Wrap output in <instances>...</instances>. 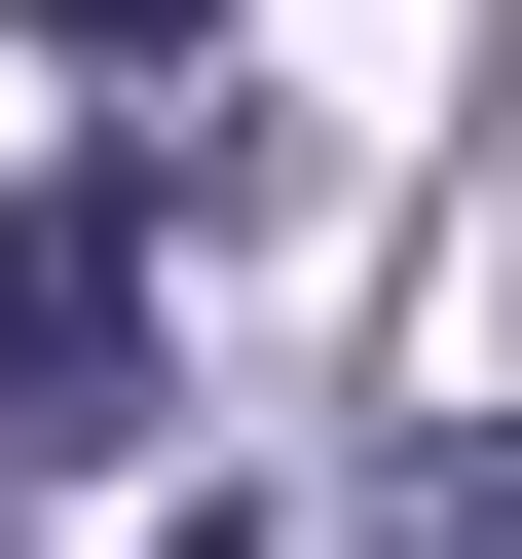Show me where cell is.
<instances>
[{
	"mask_svg": "<svg viewBox=\"0 0 522 559\" xmlns=\"http://www.w3.org/2000/svg\"><path fill=\"white\" fill-rule=\"evenodd\" d=\"M0 448H150V150L0 187Z\"/></svg>",
	"mask_w": 522,
	"mask_h": 559,
	"instance_id": "1",
	"label": "cell"
},
{
	"mask_svg": "<svg viewBox=\"0 0 522 559\" xmlns=\"http://www.w3.org/2000/svg\"><path fill=\"white\" fill-rule=\"evenodd\" d=\"M0 38H75V75H150V38H187V0H0Z\"/></svg>",
	"mask_w": 522,
	"mask_h": 559,
	"instance_id": "2",
	"label": "cell"
},
{
	"mask_svg": "<svg viewBox=\"0 0 522 559\" xmlns=\"http://www.w3.org/2000/svg\"><path fill=\"white\" fill-rule=\"evenodd\" d=\"M373 559H485V448H411V522H373Z\"/></svg>",
	"mask_w": 522,
	"mask_h": 559,
	"instance_id": "3",
	"label": "cell"
}]
</instances>
